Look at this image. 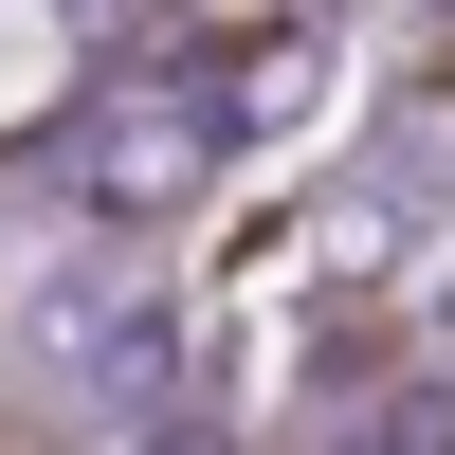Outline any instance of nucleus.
<instances>
[{"label":"nucleus","mask_w":455,"mask_h":455,"mask_svg":"<svg viewBox=\"0 0 455 455\" xmlns=\"http://www.w3.org/2000/svg\"><path fill=\"white\" fill-rule=\"evenodd\" d=\"M219 164H255L237 55H109L92 92L36 128V182H55L92 237H164V219H201Z\"/></svg>","instance_id":"obj_1"},{"label":"nucleus","mask_w":455,"mask_h":455,"mask_svg":"<svg viewBox=\"0 0 455 455\" xmlns=\"http://www.w3.org/2000/svg\"><path fill=\"white\" fill-rule=\"evenodd\" d=\"M310 92H328V55H310V36H255V55H237V109H255V146H274Z\"/></svg>","instance_id":"obj_2"}]
</instances>
